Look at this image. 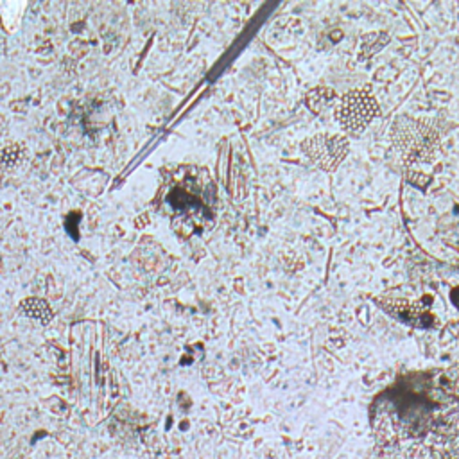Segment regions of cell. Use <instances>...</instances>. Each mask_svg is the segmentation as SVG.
Instances as JSON below:
<instances>
[{
  "mask_svg": "<svg viewBox=\"0 0 459 459\" xmlns=\"http://www.w3.org/2000/svg\"><path fill=\"white\" fill-rule=\"evenodd\" d=\"M333 99H335L333 90H330V88H326V86H317V88H314L312 91L307 93L305 104L308 106L310 111L321 113V111L328 109V108L333 104Z\"/></svg>",
  "mask_w": 459,
  "mask_h": 459,
  "instance_id": "277c9868",
  "label": "cell"
},
{
  "mask_svg": "<svg viewBox=\"0 0 459 459\" xmlns=\"http://www.w3.org/2000/svg\"><path fill=\"white\" fill-rule=\"evenodd\" d=\"M348 149L350 143L344 136L330 133H319L301 142V151L307 154V158L326 172H332L339 167V163L346 158Z\"/></svg>",
  "mask_w": 459,
  "mask_h": 459,
  "instance_id": "3957f363",
  "label": "cell"
},
{
  "mask_svg": "<svg viewBox=\"0 0 459 459\" xmlns=\"http://www.w3.org/2000/svg\"><path fill=\"white\" fill-rule=\"evenodd\" d=\"M385 41V36L384 34H368L362 38V43H360V57H368L371 56L373 52H377Z\"/></svg>",
  "mask_w": 459,
  "mask_h": 459,
  "instance_id": "8992f818",
  "label": "cell"
},
{
  "mask_svg": "<svg viewBox=\"0 0 459 459\" xmlns=\"http://www.w3.org/2000/svg\"><path fill=\"white\" fill-rule=\"evenodd\" d=\"M23 145L20 143H11V145H5L4 151H2V161H4V167H14L22 156H23Z\"/></svg>",
  "mask_w": 459,
  "mask_h": 459,
  "instance_id": "52a82bcc",
  "label": "cell"
},
{
  "mask_svg": "<svg viewBox=\"0 0 459 459\" xmlns=\"http://www.w3.org/2000/svg\"><path fill=\"white\" fill-rule=\"evenodd\" d=\"M371 425L382 459H459V412L450 400L393 393L377 402Z\"/></svg>",
  "mask_w": 459,
  "mask_h": 459,
  "instance_id": "6da1fadb",
  "label": "cell"
},
{
  "mask_svg": "<svg viewBox=\"0 0 459 459\" xmlns=\"http://www.w3.org/2000/svg\"><path fill=\"white\" fill-rule=\"evenodd\" d=\"M20 307H22V310H23L27 316L36 317V319L41 321V323H47V321H50V317H52V310H50V307L47 305L45 299H39V298H25Z\"/></svg>",
  "mask_w": 459,
  "mask_h": 459,
  "instance_id": "5b68a950",
  "label": "cell"
},
{
  "mask_svg": "<svg viewBox=\"0 0 459 459\" xmlns=\"http://www.w3.org/2000/svg\"><path fill=\"white\" fill-rule=\"evenodd\" d=\"M378 108L375 97L366 90H351L342 95L335 106V117L342 129L359 134L377 117Z\"/></svg>",
  "mask_w": 459,
  "mask_h": 459,
  "instance_id": "7a4b0ae2",
  "label": "cell"
}]
</instances>
